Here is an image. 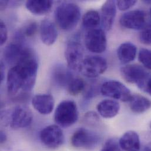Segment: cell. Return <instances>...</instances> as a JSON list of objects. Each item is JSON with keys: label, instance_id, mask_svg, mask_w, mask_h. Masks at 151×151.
I'll use <instances>...</instances> for the list:
<instances>
[{"label": "cell", "instance_id": "f1b7e54d", "mask_svg": "<svg viewBox=\"0 0 151 151\" xmlns=\"http://www.w3.org/2000/svg\"><path fill=\"white\" fill-rule=\"evenodd\" d=\"M83 119L85 122L89 125L95 126L99 122V118L96 113L89 111L86 113L84 115Z\"/></svg>", "mask_w": 151, "mask_h": 151}, {"label": "cell", "instance_id": "4dcf8cb0", "mask_svg": "<svg viewBox=\"0 0 151 151\" xmlns=\"http://www.w3.org/2000/svg\"><path fill=\"white\" fill-rule=\"evenodd\" d=\"M136 3L137 1L135 0H121L116 2V6L121 11H127L132 8Z\"/></svg>", "mask_w": 151, "mask_h": 151}, {"label": "cell", "instance_id": "ffe728a7", "mask_svg": "<svg viewBox=\"0 0 151 151\" xmlns=\"http://www.w3.org/2000/svg\"><path fill=\"white\" fill-rule=\"evenodd\" d=\"M137 54V47L131 42L122 44L117 51L119 60L124 64H127L135 60Z\"/></svg>", "mask_w": 151, "mask_h": 151}, {"label": "cell", "instance_id": "2e32d148", "mask_svg": "<svg viewBox=\"0 0 151 151\" xmlns=\"http://www.w3.org/2000/svg\"><path fill=\"white\" fill-rule=\"evenodd\" d=\"M40 32L41 41L46 45H52L58 37V31L55 25L48 19L41 21Z\"/></svg>", "mask_w": 151, "mask_h": 151}, {"label": "cell", "instance_id": "8d00e7d4", "mask_svg": "<svg viewBox=\"0 0 151 151\" xmlns=\"http://www.w3.org/2000/svg\"><path fill=\"white\" fill-rule=\"evenodd\" d=\"M139 151H151V148L149 147H145L142 150H141Z\"/></svg>", "mask_w": 151, "mask_h": 151}, {"label": "cell", "instance_id": "603a6c76", "mask_svg": "<svg viewBox=\"0 0 151 151\" xmlns=\"http://www.w3.org/2000/svg\"><path fill=\"white\" fill-rule=\"evenodd\" d=\"M52 76L54 81L62 86H67L74 79L70 71L63 65H58L55 68Z\"/></svg>", "mask_w": 151, "mask_h": 151}, {"label": "cell", "instance_id": "7402d4cb", "mask_svg": "<svg viewBox=\"0 0 151 151\" xmlns=\"http://www.w3.org/2000/svg\"><path fill=\"white\" fill-rule=\"evenodd\" d=\"M128 102L131 110L135 114L144 113L151 107V101L139 94L132 95Z\"/></svg>", "mask_w": 151, "mask_h": 151}, {"label": "cell", "instance_id": "7c38bea8", "mask_svg": "<svg viewBox=\"0 0 151 151\" xmlns=\"http://www.w3.org/2000/svg\"><path fill=\"white\" fill-rule=\"evenodd\" d=\"M65 54L70 69L74 71H79L84 60L82 46L78 42L71 41L67 44Z\"/></svg>", "mask_w": 151, "mask_h": 151}, {"label": "cell", "instance_id": "7a4b0ae2", "mask_svg": "<svg viewBox=\"0 0 151 151\" xmlns=\"http://www.w3.org/2000/svg\"><path fill=\"white\" fill-rule=\"evenodd\" d=\"M20 71L23 80L22 91L30 92L34 88L38 73V63L32 52L28 50L25 55L16 65Z\"/></svg>", "mask_w": 151, "mask_h": 151}, {"label": "cell", "instance_id": "9c48e42d", "mask_svg": "<svg viewBox=\"0 0 151 151\" xmlns=\"http://www.w3.org/2000/svg\"><path fill=\"white\" fill-rule=\"evenodd\" d=\"M86 48L93 53H102L106 48L107 40L105 33L102 29H89L85 37Z\"/></svg>", "mask_w": 151, "mask_h": 151}, {"label": "cell", "instance_id": "44dd1931", "mask_svg": "<svg viewBox=\"0 0 151 151\" xmlns=\"http://www.w3.org/2000/svg\"><path fill=\"white\" fill-rule=\"evenodd\" d=\"M53 2L50 0H30L25 4L27 9L32 14L41 15L50 11Z\"/></svg>", "mask_w": 151, "mask_h": 151}, {"label": "cell", "instance_id": "3957f363", "mask_svg": "<svg viewBox=\"0 0 151 151\" xmlns=\"http://www.w3.org/2000/svg\"><path fill=\"white\" fill-rule=\"evenodd\" d=\"M78 117L76 104L72 100H65L60 102L54 114V120L57 125L65 128L75 124Z\"/></svg>", "mask_w": 151, "mask_h": 151}, {"label": "cell", "instance_id": "d6986e66", "mask_svg": "<svg viewBox=\"0 0 151 151\" xmlns=\"http://www.w3.org/2000/svg\"><path fill=\"white\" fill-rule=\"evenodd\" d=\"M120 110V105L115 101L105 99L97 105L99 114L104 118H112L116 116Z\"/></svg>", "mask_w": 151, "mask_h": 151}, {"label": "cell", "instance_id": "f546056e", "mask_svg": "<svg viewBox=\"0 0 151 151\" xmlns=\"http://www.w3.org/2000/svg\"><path fill=\"white\" fill-rule=\"evenodd\" d=\"M38 29V25L35 22H31L24 28L23 34L24 35L31 37L35 34Z\"/></svg>", "mask_w": 151, "mask_h": 151}, {"label": "cell", "instance_id": "8fae6325", "mask_svg": "<svg viewBox=\"0 0 151 151\" xmlns=\"http://www.w3.org/2000/svg\"><path fill=\"white\" fill-rule=\"evenodd\" d=\"M33 114L27 106L20 105L15 106L10 115L9 124L14 129L27 128L32 122Z\"/></svg>", "mask_w": 151, "mask_h": 151}, {"label": "cell", "instance_id": "f35d334b", "mask_svg": "<svg viewBox=\"0 0 151 151\" xmlns=\"http://www.w3.org/2000/svg\"><path fill=\"white\" fill-rule=\"evenodd\" d=\"M150 128L151 129V123H150Z\"/></svg>", "mask_w": 151, "mask_h": 151}, {"label": "cell", "instance_id": "ab89813d", "mask_svg": "<svg viewBox=\"0 0 151 151\" xmlns=\"http://www.w3.org/2000/svg\"><path fill=\"white\" fill-rule=\"evenodd\" d=\"M150 15H151V10H150Z\"/></svg>", "mask_w": 151, "mask_h": 151}, {"label": "cell", "instance_id": "4fadbf2b", "mask_svg": "<svg viewBox=\"0 0 151 151\" xmlns=\"http://www.w3.org/2000/svg\"><path fill=\"white\" fill-rule=\"evenodd\" d=\"M116 14V1L110 0L105 2L101 8V22L105 30L109 31L112 28Z\"/></svg>", "mask_w": 151, "mask_h": 151}, {"label": "cell", "instance_id": "cb8c5ba5", "mask_svg": "<svg viewBox=\"0 0 151 151\" xmlns=\"http://www.w3.org/2000/svg\"><path fill=\"white\" fill-rule=\"evenodd\" d=\"M101 23V16L99 12L95 10L87 11L82 18V24L86 28L95 29Z\"/></svg>", "mask_w": 151, "mask_h": 151}, {"label": "cell", "instance_id": "277c9868", "mask_svg": "<svg viewBox=\"0 0 151 151\" xmlns=\"http://www.w3.org/2000/svg\"><path fill=\"white\" fill-rule=\"evenodd\" d=\"M121 74L127 82L135 83L142 90H146L150 74L146 68L138 64H128L121 68Z\"/></svg>", "mask_w": 151, "mask_h": 151}, {"label": "cell", "instance_id": "83f0119b", "mask_svg": "<svg viewBox=\"0 0 151 151\" xmlns=\"http://www.w3.org/2000/svg\"><path fill=\"white\" fill-rule=\"evenodd\" d=\"M103 148L106 151H124L120 147L119 141L115 138L108 139Z\"/></svg>", "mask_w": 151, "mask_h": 151}, {"label": "cell", "instance_id": "ac0fdd59", "mask_svg": "<svg viewBox=\"0 0 151 151\" xmlns=\"http://www.w3.org/2000/svg\"><path fill=\"white\" fill-rule=\"evenodd\" d=\"M119 144L124 151H139L141 141L137 132L134 131L126 132L119 139Z\"/></svg>", "mask_w": 151, "mask_h": 151}, {"label": "cell", "instance_id": "d4e9b609", "mask_svg": "<svg viewBox=\"0 0 151 151\" xmlns=\"http://www.w3.org/2000/svg\"><path fill=\"white\" fill-rule=\"evenodd\" d=\"M85 88V83L81 78H74L67 86L68 92L73 95L76 96L81 93Z\"/></svg>", "mask_w": 151, "mask_h": 151}, {"label": "cell", "instance_id": "d6a6232c", "mask_svg": "<svg viewBox=\"0 0 151 151\" xmlns=\"http://www.w3.org/2000/svg\"><path fill=\"white\" fill-rule=\"evenodd\" d=\"M5 65L2 62L1 63V81L2 82L5 77Z\"/></svg>", "mask_w": 151, "mask_h": 151}, {"label": "cell", "instance_id": "1f68e13d", "mask_svg": "<svg viewBox=\"0 0 151 151\" xmlns=\"http://www.w3.org/2000/svg\"><path fill=\"white\" fill-rule=\"evenodd\" d=\"M8 38V31L6 25L1 20L0 22V44L1 45H4Z\"/></svg>", "mask_w": 151, "mask_h": 151}, {"label": "cell", "instance_id": "484cf974", "mask_svg": "<svg viewBox=\"0 0 151 151\" xmlns=\"http://www.w3.org/2000/svg\"><path fill=\"white\" fill-rule=\"evenodd\" d=\"M138 60L146 69L151 70V51L141 49L138 54Z\"/></svg>", "mask_w": 151, "mask_h": 151}, {"label": "cell", "instance_id": "8992f818", "mask_svg": "<svg viewBox=\"0 0 151 151\" xmlns=\"http://www.w3.org/2000/svg\"><path fill=\"white\" fill-rule=\"evenodd\" d=\"M107 68L108 63L105 58L92 56L83 60L79 71L87 78H95L104 73Z\"/></svg>", "mask_w": 151, "mask_h": 151}, {"label": "cell", "instance_id": "30bf717a", "mask_svg": "<svg viewBox=\"0 0 151 151\" xmlns=\"http://www.w3.org/2000/svg\"><path fill=\"white\" fill-rule=\"evenodd\" d=\"M147 15L143 10L135 9L124 13L120 18L121 25L129 29L139 30L147 25Z\"/></svg>", "mask_w": 151, "mask_h": 151}, {"label": "cell", "instance_id": "836d02e7", "mask_svg": "<svg viewBox=\"0 0 151 151\" xmlns=\"http://www.w3.org/2000/svg\"><path fill=\"white\" fill-rule=\"evenodd\" d=\"M6 139H7V137H6V134H5L4 131H1V134H0L1 143V144L5 143V142L6 141Z\"/></svg>", "mask_w": 151, "mask_h": 151}, {"label": "cell", "instance_id": "ba28073f", "mask_svg": "<svg viewBox=\"0 0 151 151\" xmlns=\"http://www.w3.org/2000/svg\"><path fill=\"white\" fill-rule=\"evenodd\" d=\"M41 142L48 148L57 149L64 142V135L63 130L57 125H51L44 128L40 132Z\"/></svg>", "mask_w": 151, "mask_h": 151}, {"label": "cell", "instance_id": "4316f807", "mask_svg": "<svg viewBox=\"0 0 151 151\" xmlns=\"http://www.w3.org/2000/svg\"><path fill=\"white\" fill-rule=\"evenodd\" d=\"M139 40L145 45H151V24L146 25L139 34Z\"/></svg>", "mask_w": 151, "mask_h": 151}, {"label": "cell", "instance_id": "5bb4252c", "mask_svg": "<svg viewBox=\"0 0 151 151\" xmlns=\"http://www.w3.org/2000/svg\"><path fill=\"white\" fill-rule=\"evenodd\" d=\"M54 97L50 94H38L32 99L34 109L42 115H48L52 112L54 107Z\"/></svg>", "mask_w": 151, "mask_h": 151}, {"label": "cell", "instance_id": "52a82bcc", "mask_svg": "<svg viewBox=\"0 0 151 151\" xmlns=\"http://www.w3.org/2000/svg\"><path fill=\"white\" fill-rule=\"evenodd\" d=\"M101 93L123 102H129L132 94L130 90L122 83L117 81H109L104 82L101 87Z\"/></svg>", "mask_w": 151, "mask_h": 151}, {"label": "cell", "instance_id": "e575fe53", "mask_svg": "<svg viewBox=\"0 0 151 151\" xmlns=\"http://www.w3.org/2000/svg\"><path fill=\"white\" fill-rule=\"evenodd\" d=\"M8 3V1H1L0 2V8L2 11H3L6 6L7 4Z\"/></svg>", "mask_w": 151, "mask_h": 151}, {"label": "cell", "instance_id": "9a60e30c", "mask_svg": "<svg viewBox=\"0 0 151 151\" xmlns=\"http://www.w3.org/2000/svg\"><path fill=\"white\" fill-rule=\"evenodd\" d=\"M28 49L23 47L17 42H12L8 44L4 51L5 61L10 65H16L21 58L25 55Z\"/></svg>", "mask_w": 151, "mask_h": 151}, {"label": "cell", "instance_id": "e0dca14e", "mask_svg": "<svg viewBox=\"0 0 151 151\" xmlns=\"http://www.w3.org/2000/svg\"><path fill=\"white\" fill-rule=\"evenodd\" d=\"M23 86V80L19 68L13 66L8 71L6 76V88L9 95H15Z\"/></svg>", "mask_w": 151, "mask_h": 151}, {"label": "cell", "instance_id": "74e56055", "mask_svg": "<svg viewBox=\"0 0 151 151\" xmlns=\"http://www.w3.org/2000/svg\"><path fill=\"white\" fill-rule=\"evenodd\" d=\"M101 151H106V150H105V149L103 148L102 149V150H101Z\"/></svg>", "mask_w": 151, "mask_h": 151}, {"label": "cell", "instance_id": "d590c367", "mask_svg": "<svg viewBox=\"0 0 151 151\" xmlns=\"http://www.w3.org/2000/svg\"><path fill=\"white\" fill-rule=\"evenodd\" d=\"M146 91L149 92L151 95V78L150 79V80L148 82V83L146 87Z\"/></svg>", "mask_w": 151, "mask_h": 151}, {"label": "cell", "instance_id": "5b68a950", "mask_svg": "<svg viewBox=\"0 0 151 151\" xmlns=\"http://www.w3.org/2000/svg\"><path fill=\"white\" fill-rule=\"evenodd\" d=\"M100 141L101 137L98 134L84 128L77 129L71 139L74 147L90 151L94 150Z\"/></svg>", "mask_w": 151, "mask_h": 151}, {"label": "cell", "instance_id": "6da1fadb", "mask_svg": "<svg viewBox=\"0 0 151 151\" xmlns=\"http://www.w3.org/2000/svg\"><path fill=\"white\" fill-rule=\"evenodd\" d=\"M55 18L57 24L62 29L70 31L76 27L79 21L80 8L74 3H63L57 7Z\"/></svg>", "mask_w": 151, "mask_h": 151}]
</instances>
